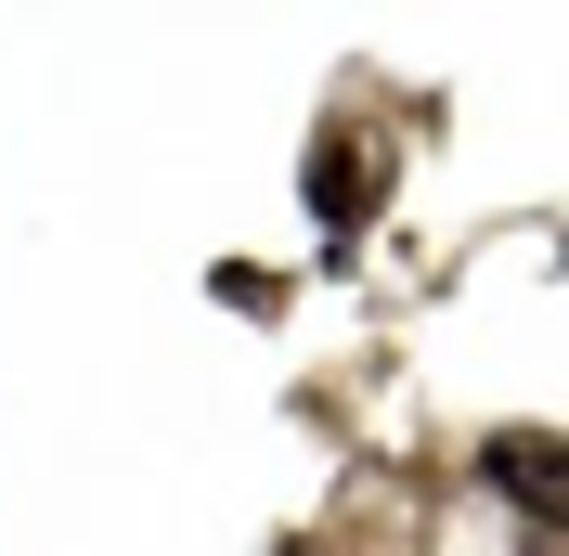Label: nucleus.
<instances>
[{"label": "nucleus", "instance_id": "2", "mask_svg": "<svg viewBox=\"0 0 569 556\" xmlns=\"http://www.w3.org/2000/svg\"><path fill=\"white\" fill-rule=\"evenodd\" d=\"M311 195H323V220L362 208V156H350V142H323V181H311Z\"/></svg>", "mask_w": 569, "mask_h": 556}, {"label": "nucleus", "instance_id": "1", "mask_svg": "<svg viewBox=\"0 0 569 556\" xmlns=\"http://www.w3.org/2000/svg\"><path fill=\"white\" fill-rule=\"evenodd\" d=\"M479 479H492L505 505H531V530H557V479H569V453L543 440V427H492V440H479Z\"/></svg>", "mask_w": 569, "mask_h": 556}]
</instances>
